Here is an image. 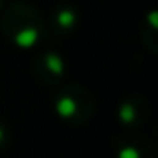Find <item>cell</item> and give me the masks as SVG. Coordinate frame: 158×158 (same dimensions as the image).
<instances>
[{"label":"cell","instance_id":"277c9868","mask_svg":"<svg viewBox=\"0 0 158 158\" xmlns=\"http://www.w3.org/2000/svg\"><path fill=\"white\" fill-rule=\"evenodd\" d=\"M116 158H156V151L148 138L124 134L116 141Z\"/></svg>","mask_w":158,"mask_h":158},{"label":"cell","instance_id":"52a82bcc","mask_svg":"<svg viewBox=\"0 0 158 158\" xmlns=\"http://www.w3.org/2000/svg\"><path fill=\"white\" fill-rule=\"evenodd\" d=\"M9 146V129L2 121H0V153Z\"/></svg>","mask_w":158,"mask_h":158},{"label":"cell","instance_id":"3957f363","mask_svg":"<svg viewBox=\"0 0 158 158\" xmlns=\"http://www.w3.org/2000/svg\"><path fill=\"white\" fill-rule=\"evenodd\" d=\"M148 109L146 100L141 95H131L126 100H123L117 109V119L126 129H138L141 127L148 119Z\"/></svg>","mask_w":158,"mask_h":158},{"label":"cell","instance_id":"6da1fadb","mask_svg":"<svg viewBox=\"0 0 158 158\" xmlns=\"http://www.w3.org/2000/svg\"><path fill=\"white\" fill-rule=\"evenodd\" d=\"M4 31L21 48H32L43 34V21L27 4H14L4 17Z\"/></svg>","mask_w":158,"mask_h":158},{"label":"cell","instance_id":"8992f818","mask_svg":"<svg viewBox=\"0 0 158 158\" xmlns=\"http://www.w3.org/2000/svg\"><path fill=\"white\" fill-rule=\"evenodd\" d=\"M75 24H77V12L68 5H61L53 15V27L58 32L72 31Z\"/></svg>","mask_w":158,"mask_h":158},{"label":"cell","instance_id":"7a4b0ae2","mask_svg":"<svg viewBox=\"0 0 158 158\" xmlns=\"http://www.w3.org/2000/svg\"><path fill=\"white\" fill-rule=\"evenodd\" d=\"M94 97L82 85H66L58 90L55 97V110L63 121L82 126L94 116Z\"/></svg>","mask_w":158,"mask_h":158},{"label":"cell","instance_id":"5b68a950","mask_svg":"<svg viewBox=\"0 0 158 158\" xmlns=\"http://www.w3.org/2000/svg\"><path fill=\"white\" fill-rule=\"evenodd\" d=\"M36 77L46 85H58L65 77V61L55 51H46L34 63Z\"/></svg>","mask_w":158,"mask_h":158},{"label":"cell","instance_id":"ba28073f","mask_svg":"<svg viewBox=\"0 0 158 158\" xmlns=\"http://www.w3.org/2000/svg\"><path fill=\"white\" fill-rule=\"evenodd\" d=\"M2 4H4V0H0V9H2Z\"/></svg>","mask_w":158,"mask_h":158}]
</instances>
